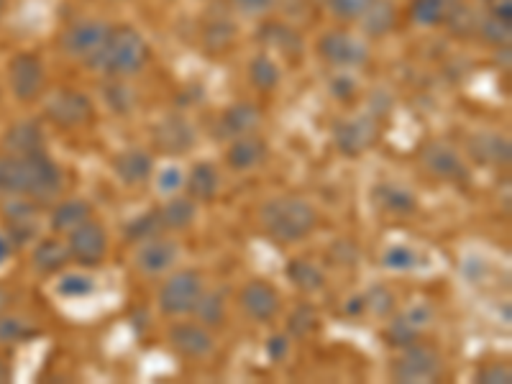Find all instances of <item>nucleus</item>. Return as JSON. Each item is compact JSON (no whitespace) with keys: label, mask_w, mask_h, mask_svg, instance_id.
<instances>
[{"label":"nucleus","mask_w":512,"mask_h":384,"mask_svg":"<svg viewBox=\"0 0 512 384\" xmlns=\"http://www.w3.org/2000/svg\"><path fill=\"white\" fill-rule=\"evenodd\" d=\"M90 218H93V208H90L85 200H64V203H59L57 208H54L52 228L57 233H70L75 231L77 226H82L85 221H90Z\"/></svg>","instance_id":"obj_22"},{"label":"nucleus","mask_w":512,"mask_h":384,"mask_svg":"<svg viewBox=\"0 0 512 384\" xmlns=\"http://www.w3.org/2000/svg\"><path fill=\"white\" fill-rule=\"evenodd\" d=\"M249 77H251V82H254V88L269 93V90H274L277 85H280V67H277V62H274L272 57H267V54H259L256 59H251Z\"/></svg>","instance_id":"obj_28"},{"label":"nucleus","mask_w":512,"mask_h":384,"mask_svg":"<svg viewBox=\"0 0 512 384\" xmlns=\"http://www.w3.org/2000/svg\"><path fill=\"white\" fill-rule=\"evenodd\" d=\"M382 264L390 269H418L420 264L425 262H423V256H420L415 249H410V246H395V249H390L387 254H384Z\"/></svg>","instance_id":"obj_35"},{"label":"nucleus","mask_w":512,"mask_h":384,"mask_svg":"<svg viewBox=\"0 0 512 384\" xmlns=\"http://www.w3.org/2000/svg\"><path fill=\"white\" fill-rule=\"evenodd\" d=\"M318 49L336 67H359L369 57L367 44L356 39V36L346 34V31H331V34H326L320 39Z\"/></svg>","instance_id":"obj_10"},{"label":"nucleus","mask_w":512,"mask_h":384,"mask_svg":"<svg viewBox=\"0 0 512 384\" xmlns=\"http://www.w3.org/2000/svg\"><path fill=\"white\" fill-rule=\"evenodd\" d=\"M241 308L256 323H269L274 315L280 313V292L274 290L269 282L254 280L241 290Z\"/></svg>","instance_id":"obj_11"},{"label":"nucleus","mask_w":512,"mask_h":384,"mask_svg":"<svg viewBox=\"0 0 512 384\" xmlns=\"http://www.w3.org/2000/svg\"><path fill=\"white\" fill-rule=\"evenodd\" d=\"M159 228H162V218H159V213L152 210V213H144V216L134 218V221L128 223L126 236L131 241H149L157 239Z\"/></svg>","instance_id":"obj_31"},{"label":"nucleus","mask_w":512,"mask_h":384,"mask_svg":"<svg viewBox=\"0 0 512 384\" xmlns=\"http://www.w3.org/2000/svg\"><path fill=\"white\" fill-rule=\"evenodd\" d=\"M108 36H111V26L103 21H80L64 31L62 49L67 57L93 64L95 57L103 52Z\"/></svg>","instance_id":"obj_6"},{"label":"nucleus","mask_w":512,"mask_h":384,"mask_svg":"<svg viewBox=\"0 0 512 384\" xmlns=\"http://www.w3.org/2000/svg\"><path fill=\"white\" fill-rule=\"evenodd\" d=\"M479 382H492V384L502 382V384H507V382H510V369L502 367V364H495V367L482 369V374H479Z\"/></svg>","instance_id":"obj_43"},{"label":"nucleus","mask_w":512,"mask_h":384,"mask_svg":"<svg viewBox=\"0 0 512 384\" xmlns=\"http://www.w3.org/2000/svg\"><path fill=\"white\" fill-rule=\"evenodd\" d=\"M154 139H157L159 149L167 154H182L195 144L192 128L182 118H167L164 123H159L157 131H154Z\"/></svg>","instance_id":"obj_18"},{"label":"nucleus","mask_w":512,"mask_h":384,"mask_svg":"<svg viewBox=\"0 0 512 384\" xmlns=\"http://www.w3.org/2000/svg\"><path fill=\"white\" fill-rule=\"evenodd\" d=\"M379 134V126L374 116H359L354 121H344L336 126V146L346 157L367 152Z\"/></svg>","instance_id":"obj_12"},{"label":"nucleus","mask_w":512,"mask_h":384,"mask_svg":"<svg viewBox=\"0 0 512 384\" xmlns=\"http://www.w3.org/2000/svg\"><path fill=\"white\" fill-rule=\"evenodd\" d=\"M6 226H8V241L11 244H29L36 236L39 228V218H36V208L31 200H11L6 205Z\"/></svg>","instance_id":"obj_13"},{"label":"nucleus","mask_w":512,"mask_h":384,"mask_svg":"<svg viewBox=\"0 0 512 384\" xmlns=\"http://www.w3.org/2000/svg\"><path fill=\"white\" fill-rule=\"evenodd\" d=\"M233 6L249 16H256V13H267L274 6V0H233Z\"/></svg>","instance_id":"obj_42"},{"label":"nucleus","mask_w":512,"mask_h":384,"mask_svg":"<svg viewBox=\"0 0 512 384\" xmlns=\"http://www.w3.org/2000/svg\"><path fill=\"white\" fill-rule=\"evenodd\" d=\"M182 185H185V177H182V172L177 167H167L162 175L157 177V187L164 192V195H172V192Z\"/></svg>","instance_id":"obj_41"},{"label":"nucleus","mask_w":512,"mask_h":384,"mask_svg":"<svg viewBox=\"0 0 512 384\" xmlns=\"http://www.w3.org/2000/svg\"><path fill=\"white\" fill-rule=\"evenodd\" d=\"M441 374V356L428 346H413L395 361L392 377L400 382H431Z\"/></svg>","instance_id":"obj_9"},{"label":"nucleus","mask_w":512,"mask_h":384,"mask_svg":"<svg viewBox=\"0 0 512 384\" xmlns=\"http://www.w3.org/2000/svg\"><path fill=\"white\" fill-rule=\"evenodd\" d=\"M377 198H379V203L384 205V208L395 210V213H410V210L415 208L413 195H410V192H405V190H400V187H390V185L379 187Z\"/></svg>","instance_id":"obj_34"},{"label":"nucleus","mask_w":512,"mask_h":384,"mask_svg":"<svg viewBox=\"0 0 512 384\" xmlns=\"http://www.w3.org/2000/svg\"><path fill=\"white\" fill-rule=\"evenodd\" d=\"M413 18L420 26H436L446 18V0H413Z\"/></svg>","instance_id":"obj_33"},{"label":"nucleus","mask_w":512,"mask_h":384,"mask_svg":"<svg viewBox=\"0 0 512 384\" xmlns=\"http://www.w3.org/2000/svg\"><path fill=\"white\" fill-rule=\"evenodd\" d=\"M425 167L431 169L436 177H443V180H464L466 167L461 162L459 154L454 149H448L443 144H428L423 152Z\"/></svg>","instance_id":"obj_16"},{"label":"nucleus","mask_w":512,"mask_h":384,"mask_svg":"<svg viewBox=\"0 0 512 384\" xmlns=\"http://www.w3.org/2000/svg\"><path fill=\"white\" fill-rule=\"evenodd\" d=\"M372 3L374 0H328L333 16L344 18V21H359Z\"/></svg>","instance_id":"obj_37"},{"label":"nucleus","mask_w":512,"mask_h":384,"mask_svg":"<svg viewBox=\"0 0 512 384\" xmlns=\"http://www.w3.org/2000/svg\"><path fill=\"white\" fill-rule=\"evenodd\" d=\"M6 364H3V361H0V382H3V379H6Z\"/></svg>","instance_id":"obj_51"},{"label":"nucleus","mask_w":512,"mask_h":384,"mask_svg":"<svg viewBox=\"0 0 512 384\" xmlns=\"http://www.w3.org/2000/svg\"><path fill=\"white\" fill-rule=\"evenodd\" d=\"M418 336V328L410 323L408 318H397L390 328H387V341L392 346H410Z\"/></svg>","instance_id":"obj_38"},{"label":"nucleus","mask_w":512,"mask_h":384,"mask_svg":"<svg viewBox=\"0 0 512 384\" xmlns=\"http://www.w3.org/2000/svg\"><path fill=\"white\" fill-rule=\"evenodd\" d=\"M34 333V328L18 315H0V344H21Z\"/></svg>","instance_id":"obj_32"},{"label":"nucleus","mask_w":512,"mask_h":384,"mask_svg":"<svg viewBox=\"0 0 512 384\" xmlns=\"http://www.w3.org/2000/svg\"><path fill=\"white\" fill-rule=\"evenodd\" d=\"M264 157H267V144H264L262 136L256 134L236 136V141L228 149V164L239 172L256 167L259 162H264Z\"/></svg>","instance_id":"obj_17"},{"label":"nucleus","mask_w":512,"mask_h":384,"mask_svg":"<svg viewBox=\"0 0 512 384\" xmlns=\"http://www.w3.org/2000/svg\"><path fill=\"white\" fill-rule=\"evenodd\" d=\"M187 192H190L192 200H213L216 198L218 192V185H221V180H218V172L213 164H195L190 172V177H187Z\"/></svg>","instance_id":"obj_23"},{"label":"nucleus","mask_w":512,"mask_h":384,"mask_svg":"<svg viewBox=\"0 0 512 384\" xmlns=\"http://www.w3.org/2000/svg\"><path fill=\"white\" fill-rule=\"evenodd\" d=\"M47 82V70L36 54L18 52L16 57L8 62V88H11L13 98L21 103H31L41 95Z\"/></svg>","instance_id":"obj_4"},{"label":"nucleus","mask_w":512,"mask_h":384,"mask_svg":"<svg viewBox=\"0 0 512 384\" xmlns=\"http://www.w3.org/2000/svg\"><path fill=\"white\" fill-rule=\"evenodd\" d=\"M105 100H108V105L118 113H126L128 108L136 103L134 93H131L126 85H111V88H105Z\"/></svg>","instance_id":"obj_39"},{"label":"nucleus","mask_w":512,"mask_h":384,"mask_svg":"<svg viewBox=\"0 0 512 384\" xmlns=\"http://www.w3.org/2000/svg\"><path fill=\"white\" fill-rule=\"evenodd\" d=\"M200 295H203V280L198 272L185 269V272L172 274L164 282L162 292H159V308L164 315H185L192 313V308L198 305Z\"/></svg>","instance_id":"obj_5"},{"label":"nucleus","mask_w":512,"mask_h":384,"mask_svg":"<svg viewBox=\"0 0 512 384\" xmlns=\"http://www.w3.org/2000/svg\"><path fill=\"white\" fill-rule=\"evenodd\" d=\"M259 121H262V113H259V108H254L251 103L231 105L221 118V134L231 136V139L244 134H254Z\"/></svg>","instance_id":"obj_20"},{"label":"nucleus","mask_w":512,"mask_h":384,"mask_svg":"<svg viewBox=\"0 0 512 384\" xmlns=\"http://www.w3.org/2000/svg\"><path fill=\"white\" fill-rule=\"evenodd\" d=\"M359 21L369 36H384L387 31H392L397 21L395 6H392L390 0H374Z\"/></svg>","instance_id":"obj_25"},{"label":"nucleus","mask_w":512,"mask_h":384,"mask_svg":"<svg viewBox=\"0 0 512 384\" xmlns=\"http://www.w3.org/2000/svg\"><path fill=\"white\" fill-rule=\"evenodd\" d=\"M472 154L484 164H507L510 162V141L497 134L474 136Z\"/></svg>","instance_id":"obj_26"},{"label":"nucleus","mask_w":512,"mask_h":384,"mask_svg":"<svg viewBox=\"0 0 512 384\" xmlns=\"http://www.w3.org/2000/svg\"><path fill=\"white\" fill-rule=\"evenodd\" d=\"M269 351H272V356L282 359V356L287 354V338H272V346H269Z\"/></svg>","instance_id":"obj_47"},{"label":"nucleus","mask_w":512,"mask_h":384,"mask_svg":"<svg viewBox=\"0 0 512 384\" xmlns=\"http://www.w3.org/2000/svg\"><path fill=\"white\" fill-rule=\"evenodd\" d=\"M113 169L116 175L121 177V182L126 185H141L152 177L154 162L146 152H139V149H131V152H123L113 159Z\"/></svg>","instance_id":"obj_19"},{"label":"nucleus","mask_w":512,"mask_h":384,"mask_svg":"<svg viewBox=\"0 0 512 384\" xmlns=\"http://www.w3.org/2000/svg\"><path fill=\"white\" fill-rule=\"evenodd\" d=\"M8 254H11V241H8L6 233H0V267L6 264Z\"/></svg>","instance_id":"obj_48"},{"label":"nucleus","mask_w":512,"mask_h":384,"mask_svg":"<svg viewBox=\"0 0 512 384\" xmlns=\"http://www.w3.org/2000/svg\"><path fill=\"white\" fill-rule=\"evenodd\" d=\"M8 308V292L0 287V310H6Z\"/></svg>","instance_id":"obj_50"},{"label":"nucleus","mask_w":512,"mask_h":384,"mask_svg":"<svg viewBox=\"0 0 512 384\" xmlns=\"http://www.w3.org/2000/svg\"><path fill=\"white\" fill-rule=\"evenodd\" d=\"M292 320H300V328H295L297 336H305V333L310 331V328H315V315L310 313L308 308H303L300 313L292 315Z\"/></svg>","instance_id":"obj_45"},{"label":"nucleus","mask_w":512,"mask_h":384,"mask_svg":"<svg viewBox=\"0 0 512 384\" xmlns=\"http://www.w3.org/2000/svg\"><path fill=\"white\" fill-rule=\"evenodd\" d=\"M3 146H6L11 154H31L41 152L44 149V136H41V128L36 126L34 121L16 123L3 139Z\"/></svg>","instance_id":"obj_21"},{"label":"nucleus","mask_w":512,"mask_h":384,"mask_svg":"<svg viewBox=\"0 0 512 384\" xmlns=\"http://www.w3.org/2000/svg\"><path fill=\"white\" fill-rule=\"evenodd\" d=\"M354 90H356V82L346 75L338 77V82L333 85V93H336V98H341V100H349L351 95H354Z\"/></svg>","instance_id":"obj_44"},{"label":"nucleus","mask_w":512,"mask_h":384,"mask_svg":"<svg viewBox=\"0 0 512 384\" xmlns=\"http://www.w3.org/2000/svg\"><path fill=\"white\" fill-rule=\"evenodd\" d=\"M264 231L280 244H295L315 231L318 213L303 198H277L262 208Z\"/></svg>","instance_id":"obj_3"},{"label":"nucleus","mask_w":512,"mask_h":384,"mask_svg":"<svg viewBox=\"0 0 512 384\" xmlns=\"http://www.w3.org/2000/svg\"><path fill=\"white\" fill-rule=\"evenodd\" d=\"M510 11H512V3L510 0H505V3H497L492 16H495L497 21H502V24H510Z\"/></svg>","instance_id":"obj_46"},{"label":"nucleus","mask_w":512,"mask_h":384,"mask_svg":"<svg viewBox=\"0 0 512 384\" xmlns=\"http://www.w3.org/2000/svg\"><path fill=\"white\" fill-rule=\"evenodd\" d=\"M57 292L62 297H88L95 292V282L85 274H67L59 280Z\"/></svg>","instance_id":"obj_36"},{"label":"nucleus","mask_w":512,"mask_h":384,"mask_svg":"<svg viewBox=\"0 0 512 384\" xmlns=\"http://www.w3.org/2000/svg\"><path fill=\"white\" fill-rule=\"evenodd\" d=\"M149 57H152V49H149L144 36L131 26H118V29H111L103 52L95 57L90 67H98L111 77H128L139 75Z\"/></svg>","instance_id":"obj_2"},{"label":"nucleus","mask_w":512,"mask_h":384,"mask_svg":"<svg viewBox=\"0 0 512 384\" xmlns=\"http://www.w3.org/2000/svg\"><path fill=\"white\" fill-rule=\"evenodd\" d=\"M287 277L292 280V285L305 292H315L323 287V272L305 259H295L287 264Z\"/></svg>","instance_id":"obj_29"},{"label":"nucleus","mask_w":512,"mask_h":384,"mask_svg":"<svg viewBox=\"0 0 512 384\" xmlns=\"http://www.w3.org/2000/svg\"><path fill=\"white\" fill-rule=\"evenodd\" d=\"M6 159V195L29 200H52L62 192V172L41 152L11 154Z\"/></svg>","instance_id":"obj_1"},{"label":"nucleus","mask_w":512,"mask_h":384,"mask_svg":"<svg viewBox=\"0 0 512 384\" xmlns=\"http://www.w3.org/2000/svg\"><path fill=\"white\" fill-rule=\"evenodd\" d=\"M47 116L62 128H77L93 118V103L88 95L77 93V90H57L47 98Z\"/></svg>","instance_id":"obj_7"},{"label":"nucleus","mask_w":512,"mask_h":384,"mask_svg":"<svg viewBox=\"0 0 512 384\" xmlns=\"http://www.w3.org/2000/svg\"><path fill=\"white\" fill-rule=\"evenodd\" d=\"M0 195H6V159L0 157Z\"/></svg>","instance_id":"obj_49"},{"label":"nucleus","mask_w":512,"mask_h":384,"mask_svg":"<svg viewBox=\"0 0 512 384\" xmlns=\"http://www.w3.org/2000/svg\"><path fill=\"white\" fill-rule=\"evenodd\" d=\"M70 259H72L70 246L59 244L57 239H47L36 246L34 259H31V262H34V267L39 269L41 274H54V272H59L64 264L70 262Z\"/></svg>","instance_id":"obj_24"},{"label":"nucleus","mask_w":512,"mask_h":384,"mask_svg":"<svg viewBox=\"0 0 512 384\" xmlns=\"http://www.w3.org/2000/svg\"><path fill=\"white\" fill-rule=\"evenodd\" d=\"M177 256H180V246L175 241L159 239L157 236V239H149L141 246L139 254H136V264L146 274H162L177 262Z\"/></svg>","instance_id":"obj_15"},{"label":"nucleus","mask_w":512,"mask_h":384,"mask_svg":"<svg viewBox=\"0 0 512 384\" xmlns=\"http://www.w3.org/2000/svg\"><path fill=\"white\" fill-rule=\"evenodd\" d=\"M195 200L192 198H172L162 210H159V218H162L164 228H175V231H182V228H190L192 221H195Z\"/></svg>","instance_id":"obj_27"},{"label":"nucleus","mask_w":512,"mask_h":384,"mask_svg":"<svg viewBox=\"0 0 512 384\" xmlns=\"http://www.w3.org/2000/svg\"><path fill=\"white\" fill-rule=\"evenodd\" d=\"M192 313H198L203 326H221L226 320V303L221 300V295H200Z\"/></svg>","instance_id":"obj_30"},{"label":"nucleus","mask_w":512,"mask_h":384,"mask_svg":"<svg viewBox=\"0 0 512 384\" xmlns=\"http://www.w3.org/2000/svg\"><path fill=\"white\" fill-rule=\"evenodd\" d=\"M482 34L487 41H495V44H502V41L510 39V24H502L495 16H489L482 24Z\"/></svg>","instance_id":"obj_40"},{"label":"nucleus","mask_w":512,"mask_h":384,"mask_svg":"<svg viewBox=\"0 0 512 384\" xmlns=\"http://www.w3.org/2000/svg\"><path fill=\"white\" fill-rule=\"evenodd\" d=\"M169 341L180 351L182 356H190V359H200V356H208L216 346L213 336L208 333V328H203L200 323H177L172 331H169Z\"/></svg>","instance_id":"obj_14"},{"label":"nucleus","mask_w":512,"mask_h":384,"mask_svg":"<svg viewBox=\"0 0 512 384\" xmlns=\"http://www.w3.org/2000/svg\"><path fill=\"white\" fill-rule=\"evenodd\" d=\"M3 11H6V0H0V18H3Z\"/></svg>","instance_id":"obj_52"},{"label":"nucleus","mask_w":512,"mask_h":384,"mask_svg":"<svg viewBox=\"0 0 512 384\" xmlns=\"http://www.w3.org/2000/svg\"><path fill=\"white\" fill-rule=\"evenodd\" d=\"M70 256L82 267H98L108 251V233L98 221H85L70 231Z\"/></svg>","instance_id":"obj_8"}]
</instances>
